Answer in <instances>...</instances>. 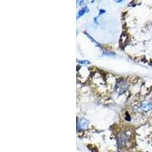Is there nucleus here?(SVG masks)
<instances>
[{
  "label": "nucleus",
  "instance_id": "39448f33",
  "mask_svg": "<svg viewBox=\"0 0 152 152\" xmlns=\"http://www.w3.org/2000/svg\"><path fill=\"white\" fill-rule=\"evenodd\" d=\"M85 9H82V10L81 11V12H79V13H78V15L81 16V15H82L84 14V13H85Z\"/></svg>",
  "mask_w": 152,
  "mask_h": 152
},
{
  "label": "nucleus",
  "instance_id": "f257e3e1",
  "mask_svg": "<svg viewBox=\"0 0 152 152\" xmlns=\"http://www.w3.org/2000/svg\"><path fill=\"white\" fill-rule=\"evenodd\" d=\"M128 89V84L126 83V81H118L116 85V91L119 94H122L124 93L126 90Z\"/></svg>",
  "mask_w": 152,
  "mask_h": 152
},
{
  "label": "nucleus",
  "instance_id": "f03ea898",
  "mask_svg": "<svg viewBox=\"0 0 152 152\" xmlns=\"http://www.w3.org/2000/svg\"><path fill=\"white\" fill-rule=\"evenodd\" d=\"M128 135L126 133H122L120 135L118 136L117 138V142H118V145H119V148H123L124 147L125 145H126V142L128 141Z\"/></svg>",
  "mask_w": 152,
  "mask_h": 152
},
{
  "label": "nucleus",
  "instance_id": "7ed1b4c3",
  "mask_svg": "<svg viewBox=\"0 0 152 152\" xmlns=\"http://www.w3.org/2000/svg\"><path fill=\"white\" fill-rule=\"evenodd\" d=\"M141 109L143 111H145V112L150 111L151 110H152V104L150 101H148V100H145V101H143L142 103Z\"/></svg>",
  "mask_w": 152,
  "mask_h": 152
},
{
  "label": "nucleus",
  "instance_id": "20e7f679",
  "mask_svg": "<svg viewBox=\"0 0 152 152\" xmlns=\"http://www.w3.org/2000/svg\"><path fill=\"white\" fill-rule=\"evenodd\" d=\"M88 121L85 119H81V120L78 123V128L81 129H85L88 128Z\"/></svg>",
  "mask_w": 152,
  "mask_h": 152
}]
</instances>
